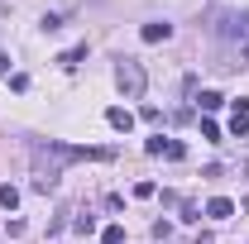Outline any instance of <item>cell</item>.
Segmentation results:
<instances>
[{
	"label": "cell",
	"mask_w": 249,
	"mask_h": 244,
	"mask_svg": "<svg viewBox=\"0 0 249 244\" xmlns=\"http://www.w3.org/2000/svg\"><path fill=\"white\" fill-rule=\"evenodd\" d=\"M106 124L120 129V134H129V129H134V115H129L124 105H110V110H106Z\"/></svg>",
	"instance_id": "5b68a950"
},
{
	"label": "cell",
	"mask_w": 249,
	"mask_h": 244,
	"mask_svg": "<svg viewBox=\"0 0 249 244\" xmlns=\"http://www.w3.org/2000/svg\"><path fill=\"white\" fill-rule=\"evenodd\" d=\"M201 139H211V144H216V139H220V124H216V120H201Z\"/></svg>",
	"instance_id": "5bb4252c"
},
{
	"label": "cell",
	"mask_w": 249,
	"mask_h": 244,
	"mask_svg": "<svg viewBox=\"0 0 249 244\" xmlns=\"http://www.w3.org/2000/svg\"><path fill=\"white\" fill-rule=\"evenodd\" d=\"M154 192H158L154 182H134V196H139V201H149V196H154Z\"/></svg>",
	"instance_id": "9a60e30c"
},
{
	"label": "cell",
	"mask_w": 249,
	"mask_h": 244,
	"mask_svg": "<svg viewBox=\"0 0 249 244\" xmlns=\"http://www.w3.org/2000/svg\"><path fill=\"white\" fill-rule=\"evenodd\" d=\"M196 105L211 115V110H220V105H225V96H220V91H201V96H196Z\"/></svg>",
	"instance_id": "ba28073f"
},
{
	"label": "cell",
	"mask_w": 249,
	"mask_h": 244,
	"mask_svg": "<svg viewBox=\"0 0 249 244\" xmlns=\"http://www.w3.org/2000/svg\"><path fill=\"white\" fill-rule=\"evenodd\" d=\"M110 149H91V144H34V163H38V173H34V192H53L58 187V168L62 163H106Z\"/></svg>",
	"instance_id": "6da1fadb"
},
{
	"label": "cell",
	"mask_w": 249,
	"mask_h": 244,
	"mask_svg": "<svg viewBox=\"0 0 249 244\" xmlns=\"http://www.w3.org/2000/svg\"><path fill=\"white\" fill-rule=\"evenodd\" d=\"M72 230H77V235H91L96 220H91V215H77V220H72Z\"/></svg>",
	"instance_id": "4fadbf2b"
},
{
	"label": "cell",
	"mask_w": 249,
	"mask_h": 244,
	"mask_svg": "<svg viewBox=\"0 0 249 244\" xmlns=\"http://www.w3.org/2000/svg\"><path fill=\"white\" fill-rule=\"evenodd\" d=\"M206 215H211V220H230V215H235V201H230V196H211V201H206Z\"/></svg>",
	"instance_id": "8992f818"
},
{
	"label": "cell",
	"mask_w": 249,
	"mask_h": 244,
	"mask_svg": "<svg viewBox=\"0 0 249 244\" xmlns=\"http://www.w3.org/2000/svg\"><path fill=\"white\" fill-rule=\"evenodd\" d=\"M0 206H5V211H15V206H19V192H15L10 182H0Z\"/></svg>",
	"instance_id": "9c48e42d"
},
{
	"label": "cell",
	"mask_w": 249,
	"mask_h": 244,
	"mask_svg": "<svg viewBox=\"0 0 249 244\" xmlns=\"http://www.w3.org/2000/svg\"><path fill=\"white\" fill-rule=\"evenodd\" d=\"M101 240H106V244H129V235H124V225H106Z\"/></svg>",
	"instance_id": "8fae6325"
},
{
	"label": "cell",
	"mask_w": 249,
	"mask_h": 244,
	"mask_svg": "<svg viewBox=\"0 0 249 244\" xmlns=\"http://www.w3.org/2000/svg\"><path fill=\"white\" fill-rule=\"evenodd\" d=\"M115 82H120V91L129 96V101H139V96H144V82H149V77H144V67H139L134 58H120V67H115Z\"/></svg>",
	"instance_id": "7a4b0ae2"
},
{
	"label": "cell",
	"mask_w": 249,
	"mask_h": 244,
	"mask_svg": "<svg viewBox=\"0 0 249 244\" xmlns=\"http://www.w3.org/2000/svg\"><path fill=\"white\" fill-rule=\"evenodd\" d=\"M230 134H235V139H245V134H249V115H245V110H235V120H230Z\"/></svg>",
	"instance_id": "30bf717a"
},
{
	"label": "cell",
	"mask_w": 249,
	"mask_h": 244,
	"mask_svg": "<svg viewBox=\"0 0 249 244\" xmlns=\"http://www.w3.org/2000/svg\"><path fill=\"white\" fill-rule=\"evenodd\" d=\"M139 38H144V43H163V38H173V24L154 19V24H144V29H139Z\"/></svg>",
	"instance_id": "52a82bcc"
},
{
	"label": "cell",
	"mask_w": 249,
	"mask_h": 244,
	"mask_svg": "<svg viewBox=\"0 0 249 244\" xmlns=\"http://www.w3.org/2000/svg\"><path fill=\"white\" fill-rule=\"evenodd\" d=\"M216 34H220V38H245V34H249V15H240V10H220V15H216Z\"/></svg>",
	"instance_id": "3957f363"
},
{
	"label": "cell",
	"mask_w": 249,
	"mask_h": 244,
	"mask_svg": "<svg viewBox=\"0 0 249 244\" xmlns=\"http://www.w3.org/2000/svg\"><path fill=\"white\" fill-rule=\"evenodd\" d=\"M82 58H87V43H82V48H67V53H62V67H77V62H82Z\"/></svg>",
	"instance_id": "7c38bea8"
},
{
	"label": "cell",
	"mask_w": 249,
	"mask_h": 244,
	"mask_svg": "<svg viewBox=\"0 0 249 244\" xmlns=\"http://www.w3.org/2000/svg\"><path fill=\"white\" fill-rule=\"evenodd\" d=\"M144 149L154 153V158H187V149H182V144H178V139H163V134H158V139H149Z\"/></svg>",
	"instance_id": "277c9868"
},
{
	"label": "cell",
	"mask_w": 249,
	"mask_h": 244,
	"mask_svg": "<svg viewBox=\"0 0 249 244\" xmlns=\"http://www.w3.org/2000/svg\"><path fill=\"white\" fill-rule=\"evenodd\" d=\"M0 72H10V58H5V53H0Z\"/></svg>",
	"instance_id": "2e32d148"
}]
</instances>
